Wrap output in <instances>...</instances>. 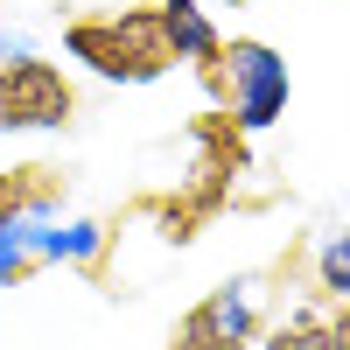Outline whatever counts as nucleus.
Returning <instances> with one entry per match:
<instances>
[{
    "label": "nucleus",
    "instance_id": "9",
    "mask_svg": "<svg viewBox=\"0 0 350 350\" xmlns=\"http://www.w3.org/2000/svg\"><path fill=\"white\" fill-rule=\"evenodd\" d=\"M329 350H350V295H343L336 315H329Z\"/></svg>",
    "mask_w": 350,
    "mask_h": 350
},
{
    "label": "nucleus",
    "instance_id": "4",
    "mask_svg": "<svg viewBox=\"0 0 350 350\" xmlns=\"http://www.w3.org/2000/svg\"><path fill=\"white\" fill-rule=\"evenodd\" d=\"M259 329V301L252 287H217V295H203L183 323H175L168 350H211V343H252Z\"/></svg>",
    "mask_w": 350,
    "mask_h": 350
},
{
    "label": "nucleus",
    "instance_id": "2",
    "mask_svg": "<svg viewBox=\"0 0 350 350\" xmlns=\"http://www.w3.org/2000/svg\"><path fill=\"white\" fill-rule=\"evenodd\" d=\"M224 92V105H231V120H239L245 133H259V126H273L280 112H287V92H295V77H287V64H280V49H267V42H252V36H231L224 49H217V64L203 70Z\"/></svg>",
    "mask_w": 350,
    "mask_h": 350
},
{
    "label": "nucleus",
    "instance_id": "1",
    "mask_svg": "<svg viewBox=\"0 0 350 350\" xmlns=\"http://www.w3.org/2000/svg\"><path fill=\"white\" fill-rule=\"evenodd\" d=\"M64 49H70V64L98 70L112 84H154V77H168L175 64H183L168 21H161V0H154V8H112V14L70 21Z\"/></svg>",
    "mask_w": 350,
    "mask_h": 350
},
{
    "label": "nucleus",
    "instance_id": "5",
    "mask_svg": "<svg viewBox=\"0 0 350 350\" xmlns=\"http://www.w3.org/2000/svg\"><path fill=\"white\" fill-rule=\"evenodd\" d=\"M161 21H168V36H175V56H183V64H203V70L217 64L224 36L211 28V14H203L196 0H161Z\"/></svg>",
    "mask_w": 350,
    "mask_h": 350
},
{
    "label": "nucleus",
    "instance_id": "3",
    "mask_svg": "<svg viewBox=\"0 0 350 350\" xmlns=\"http://www.w3.org/2000/svg\"><path fill=\"white\" fill-rule=\"evenodd\" d=\"M77 92L49 56H8L0 64V133H56L70 126Z\"/></svg>",
    "mask_w": 350,
    "mask_h": 350
},
{
    "label": "nucleus",
    "instance_id": "10",
    "mask_svg": "<svg viewBox=\"0 0 350 350\" xmlns=\"http://www.w3.org/2000/svg\"><path fill=\"white\" fill-rule=\"evenodd\" d=\"M211 350H245V343H211Z\"/></svg>",
    "mask_w": 350,
    "mask_h": 350
},
{
    "label": "nucleus",
    "instance_id": "6",
    "mask_svg": "<svg viewBox=\"0 0 350 350\" xmlns=\"http://www.w3.org/2000/svg\"><path fill=\"white\" fill-rule=\"evenodd\" d=\"M49 196H56V168H36V161H28V168H8V175H0V239H8L28 211H42Z\"/></svg>",
    "mask_w": 350,
    "mask_h": 350
},
{
    "label": "nucleus",
    "instance_id": "8",
    "mask_svg": "<svg viewBox=\"0 0 350 350\" xmlns=\"http://www.w3.org/2000/svg\"><path fill=\"white\" fill-rule=\"evenodd\" d=\"M315 287H323V295H350V224L343 231H329L323 245H315Z\"/></svg>",
    "mask_w": 350,
    "mask_h": 350
},
{
    "label": "nucleus",
    "instance_id": "7",
    "mask_svg": "<svg viewBox=\"0 0 350 350\" xmlns=\"http://www.w3.org/2000/svg\"><path fill=\"white\" fill-rule=\"evenodd\" d=\"M259 350H329V323L315 308H295V315H280L273 336L259 343Z\"/></svg>",
    "mask_w": 350,
    "mask_h": 350
}]
</instances>
